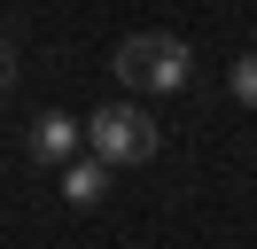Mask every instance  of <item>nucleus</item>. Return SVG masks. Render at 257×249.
Here are the masks:
<instances>
[{"mask_svg":"<svg viewBox=\"0 0 257 249\" xmlns=\"http://www.w3.org/2000/svg\"><path fill=\"white\" fill-rule=\"evenodd\" d=\"M117 78H125L133 93H179L195 78V55L179 31H133L125 47H117Z\"/></svg>","mask_w":257,"mask_h":249,"instance_id":"obj_1","label":"nucleus"},{"mask_svg":"<svg viewBox=\"0 0 257 249\" xmlns=\"http://www.w3.org/2000/svg\"><path fill=\"white\" fill-rule=\"evenodd\" d=\"M8 93H16V47L0 39V101H8Z\"/></svg>","mask_w":257,"mask_h":249,"instance_id":"obj_6","label":"nucleus"},{"mask_svg":"<svg viewBox=\"0 0 257 249\" xmlns=\"http://www.w3.org/2000/svg\"><path fill=\"white\" fill-rule=\"evenodd\" d=\"M226 93H234L241 109H257V55H234V70H226Z\"/></svg>","mask_w":257,"mask_h":249,"instance_id":"obj_5","label":"nucleus"},{"mask_svg":"<svg viewBox=\"0 0 257 249\" xmlns=\"http://www.w3.org/2000/svg\"><path fill=\"white\" fill-rule=\"evenodd\" d=\"M78 140H86V125H70L63 109H47V117L32 125V156H39V164H70V156H78Z\"/></svg>","mask_w":257,"mask_h":249,"instance_id":"obj_3","label":"nucleus"},{"mask_svg":"<svg viewBox=\"0 0 257 249\" xmlns=\"http://www.w3.org/2000/svg\"><path fill=\"white\" fill-rule=\"evenodd\" d=\"M86 140H94V156H101L109 171H125V164H148V156L164 148L156 117H148L141 101H101L94 117H86Z\"/></svg>","mask_w":257,"mask_h":249,"instance_id":"obj_2","label":"nucleus"},{"mask_svg":"<svg viewBox=\"0 0 257 249\" xmlns=\"http://www.w3.org/2000/svg\"><path fill=\"white\" fill-rule=\"evenodd\" d=\"M101 195H109V164H101V156H86V164H63V202H70V210H94Z\"/></svg>","mask_w":257,"mask_h":249,"instance_id":"obj_4","label":"nucleus"}]
</instances>
